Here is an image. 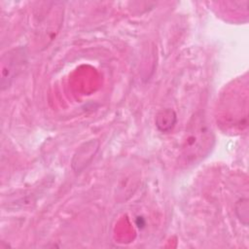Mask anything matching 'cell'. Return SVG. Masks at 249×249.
<instances>
[{
	"instance_id": "obj_3",
	"label": "cell",
	"mask_w": 249,
	"mask_h": 249,
	"mask_svg": "<svg viewBox=\"0 0 249 249\" xmlns=\"http://www.w3.org/2000/svg\"><path fill=\"white\" fill-rule=\"evenodd\" d=\"M176 114L171 109H164L160 111L156 117V125L161 132L170 131L176 124Z\"/></svg>"
},
{
	"instance_id": "obj_1",
	"label": "cell",
	"mask_w": 249,
	"mask_h": 249,
	"mask_svg": "<svg viewBox=\"0 0 249 249\" xmlns=\"http://www.w3.org/2000/svg\"><path fill=\"white\" fill-rule=\"evenodd\" d=\"M215 143L214 133L201 114H196L191 119L181 147L184 163L196 164L211 152Z\"/></svg>"
},
{
	"instance_id": "obj_4",
	"label": "cell",
	"mask_w": 249,
	"mask_h": 249,
	"mask_svg": "<svg viewBox=\"0 0 249 249\" xmlns=\"http://www.w3.org/2000/svg\"><path fill=\"white\" fill-rule=\"evenodd\" d=\"M235 214L239 221L246 227L248 225V199L241 198L235 204Z\"/></svg>"
},
{
	"instance_id": "obj_2",
	"label": "cell",
	"mask_w": 249,
	"mask_h": 249,
	"mask_svg": "<svg viewBox=\"0 0 249 249\" xmlns=\"http://www.w3.org/2000/svg\"><path fill=\"white\" fill-rule=\"evenodd\" d=\"M24 53L20 50H15L7 53L2 57V75H1V89H7L13 79L20 71L24 63Z\"/></svg>"
}]
</instances>
